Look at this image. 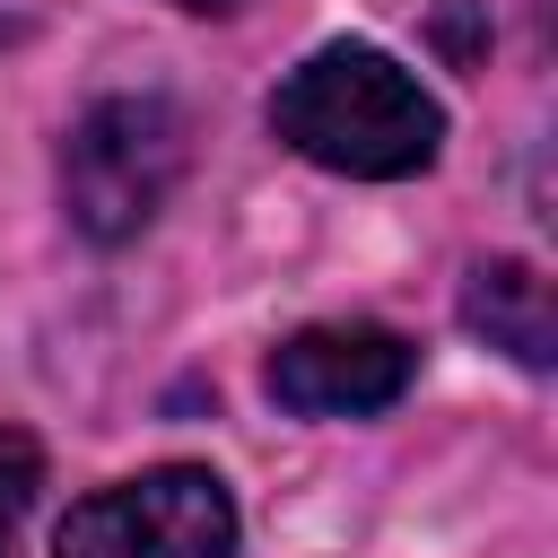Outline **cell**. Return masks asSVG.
Returning <instances> with one entry per match:
<instances>
[{"mask_svg":"<svg viewBox=\"0 0 558 558\" xmlns=\"http://www.w3.org/2000/svg\"><path fill=\"white\" fill-rule=\"evenodd\" d=\"M462 323H471L488 349H506L514 366H532V375L558 357V305H549V279H541L532 262H514V253H497V262L471 270V288H462Z\"/></svg>","mask_w":558,"mask_h":558,"instance_id":"cell-5","label":"cell"},{"mask_svg":"<svg viewBox=\"0 0 558 558\" xmlns=\"http://www.w3.org/2000/svg\"><path fill=\"white\" fill-rule=\"evenodd\" d=\"M52 558H235V497L201 462H157L78 497L52 532Z\"/></svg>","mask_w":558,"mask_h":558,"instance_id":"cell-3","label":"cell"},{"mask_svg":"<svg viewBox=\"0 0 558 558\" xmlns=\"http://www.w3.org/2000/svg\"><path fill=\"white\" fill-rule=\"evenodd\" d=\"M35 488H44V445H35L26 427H0V558H9V541H17V523H26V506H35Z\"/></svg>","mask_w":558,"mask_h":558,"instance_id":"cell-6","label":"cell"},{"mask_svg":"<svg viewBox=\"0 0 558 558\" xmlns=\"http://www.w3.org/2000/svg\"><path fill=\"white\" fill-rule=\"evenodd\" d=\"M183 157H192V122L174 96H96L70 140H61V201H70V227L87 244H122L140 235L166 192L183 183Z\"/></svg>","mask_w":558,"mask_h":558,"instance_id":"cell-2","label":"cell"},{"mask_svg":"<svg viewBox=\"0 0 558 558\" xmlns=\"http://www.w3.org/2000/svg\"><path fill=\"white\" fill-rule=\"evenodd\" d=\"M270 131L357 183H401L427 174L445 148V105L384 52V44H323L270 87Z\"/></svg>","mask_w":558,"mask_h":558,"instance_id":"cell-1","label":"cell"},{"mask_svg":"<svg viewBox=\"0 0 558 558\" xmlns=\"http://www.w3.org/2000/svg\"><path fill=\"white\" fill-rule=\"evenodd\" d=\"M174 9H235V0H174Z\"/></svg>","mask_w":558,"mask_h":558,"instance_id":"cell-7","label":"cell"},{"mask_svg":"<svg viewBox=\"0 0 558 558\" xmlns=\"http://www.w3.org/2000/svg\"><path fill=\"white\" fill-rule=\"evenodd\" d=\"M418 349L384 323H305L270 349V401L296 418H375L410 392Z\"/></svg>","mask_w":558,"mask_h":558,"instance_id":"cell-4","label":"cell"}]
</instances>
